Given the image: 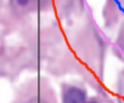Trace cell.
I'll use <instances>...</instances> for the list:
<instances>
[{
	"instance_id": "6da1fadb",
	"label": "cell",
	"mask_w": 124,
	"mask_h": 103,
	"mask_svg": "<svg viewBox=\"0 0 124 103\" xmlns=\"http://www.w3.org/2000/svg\"><path fill=\"white\" fill-rule=\"evenodd\" d=\"M63 103H86V95L84 90L76 86H67L63 89Z\"/></svg>"
},
{
	"instance_id": "277c9868",
	"label": "cell",
	"mask_w": 124,
	"mask_h": 103,
	"mask_svg": "<svg viewBox=\"0 0 124 103\" xmlns=\"http://www.w3.org/2000/svg\"><path fill=\"white\" fill-rule=\"evenodd\" d=\"M122 103H124V102H122Z\"/></svg>"
},
{
	"instance_id": "3957f363",
	"label": "cell",
	"mask_w": 124,
	"mask_h": 103,
	"mask_svg": "<svg viewBox=\"0 0 124 103\" xmlns=\"http://www.w3.org/2000/svg\"><path fill=\"white\" fill-rule=\"evenodd\" d=\"M86 103H99V102H96V101H95V99H91V101H90V102H86Z\"/></svg>"
},
{
	"instance_id": "7a4b0ae2",
	"label": "cell",
	"mask_w": 124,
	"mask_h": 103,
	"mask_svg": "<svg viewBox=\"0 0 124 103\" xmlns=\"http://www.w3.org/2000/svg\"><path fill=\"white\" fill-rule=\"evenodd\" d=\"M120 39H122V44H123V47H124V27H123V33H122V38Z\"/></svg>"
}]
</instances>
